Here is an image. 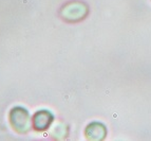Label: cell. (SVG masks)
I'll list each match as a JSON object with an SVG mask.
<instances>
[{
  "mask_svg": "<svg viewBox=\"0 0 151 141\" xmlns=\"http://www.w3.org/2000/svg\"><path fill=\"white\" fill-rule=\"evenodd\" d=\"M59 14L61 18L67 23H78L88 16L89 7L83 1L72 0L63 5Z\"/></svg>",
  "mask_w": 151,
  "mask_h": 141,
  "instance_id": "cell-1",
  "label": "cell"
},
{
  "mask_svg": "<svg viewBox=\"0 0 151 141\" xmlns=\"http://www.w3.org/2000/svg\"><path fill=\"white\" fill-rule=\"evenodd\" d=\"M11 124L18 133L24 134L31 127V120L28 111L21 107L13 108L10 113Z\"/></svg>",
  "mask_w": 151,
  "mask_h": 141,
  "instance_id": "cell-2",
  "label": "cell"
},
{
  "mask_svg": "<svg viewBox=\"0 0 151 141\" xmlns=\"http://www.w3.org/2000/svg\"><path fill=\"white\" fill-rule=\"evenodd\" d=\"M107 127L101 122H92L88 124V126L85 129V136L88 140L91 141H101L107 137Z\"/></svg>",
  "mask_w": 151,
  "mask_h": 141,
  "instance_id": "cell-3",
  "label": "cell"
},
{
  "mask_svg": "<svg viewBox=\"0 0 151 141\" xmlns=\"http://www.w3.org/2000/svg\"><path fill=\"white\" fill-rule=\"evenodd\" d=\"M53 121V115L49 110H39L34 115L32 120L33 127L36 131H45L50 126V124Z\"/></svg>",
  "mask_w": 151,
  "mask_h": 141,
  "instance_id": "cell-4",
  "label": "cell"
},
{
  "mask_svg": "<svg viewBox=\"0 0 151 141\" xmlns=\"http://www.w3.org/2000/svg\"><path fill=\"white\" fill-rule=\"evenodd\" d=\"M68 135V126L63 123H58L55 125L53 136L57 139H63Z\"/></svg>",
  "mask_w": 151,
  "mask_h": 141,
  "instance_id": "cell-5",
  "label": "cell"
}]
</instances>
